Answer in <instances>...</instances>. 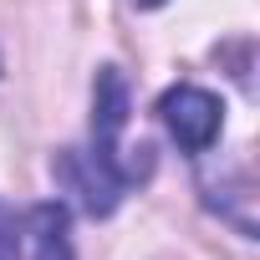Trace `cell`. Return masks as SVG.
Returning <instances> with one entry per match:
<instances>
[{"label":"cell","instance_id":"1","mask_svg":"<svg viewBox=\"0 0 260 260\" xmlns=\"http://www.w3.org/2000/svg\"><path fill=\"white\" fill-rule=\"evenodd\" d=\"M158 117L169 127V138L184 148V153H209L219 127H224V102L209 92V87H194V82H179L164 92L158 102Z\"/></svg>","mask_w":260,"mask_h":260},{"label":"cell","instance_id":"2","mask_svg":"<svg viewBox=\"0 0 260 260\" xmlns=\"http://www.w3.org/2000/svg\"><path fill=\"white\" fill-rule=\"evenodd\" d=\"M51 174H56V184H61L92 219L112 214L117 199H122V189H127V179H122L107 158H97L92 148H61L56 164H51Z\"/></svg>","mask_w":260,"mask_h":260},{"label":"cell","instance_id":"3","mask_svg":"<svg viewBox=\"0 0 260 260\" xmlns=\"http://www.w3.org/2000/svg\"><path fill=\"white\" fill-rule=\"evenodd\" d=\"M26 235H31V255L36 260H77L67 204H36L26 214Z\"/></svg>","mask_w":260,"mask_h":260},{"label":"cell","instance_id":"4","mask_svg":"<svg viewBox=\"0 0 260 260\" xmlns=\"http://www.w3.org/2000/svg\"><path fill=\"white\" fill-rule=\"evenodd\" d=\"M0 260H21V224L6 204H0Z\"/></svg>","mask_w":260,"mask_h":260},{"label":"cell","instance_id":"5","mask_svg":"<svg viewBox=\"0 0 260 260\" xmlns=\"http://www.w3.org/2000/svg\"><path fill=\"white\" fill-rule=\"evenodd\" d=\"M138 6H164V0H138Z\"/></svg>","mask_w":260,"mask_h":260}]
</instances>
